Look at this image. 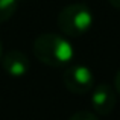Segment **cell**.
<instances>
[{"label": "cell", "mask_w": 120, "mask_h": 120, "mask_svg": "<svg viewBox=\"0 0 120 120\" xmlns=\"http://www.w3.org/2000/svg\"><path fill=\"white\" fill-rule=\"evenodd\" d=\"M20 2H21V0H20Z\"/></svg>", "instance_id": "11"}, {"label": "cell", "mask_w": 120, "mask_h": 120, "mask_svg": "<svg viewBox=\"0 0 120 120\" xmlns=\"http://www.w3.org/2000/svg\"><path fill=\"white\" fill-rule=\"evenodd\" d=\"M62 82L70 93L82 96L93 90L94 76L91 70L85 65H70L62 73Z\"/></svg>", "instance_id": "3"}, {"label": "cell", "mask_w": 120, "mask_h": 120, "mask_svg": "<svg viewBox=\"0 0 120 120\" xmlns=\"http://www.w3.org/2000/svg\"><path fill=\"white\" fill-rule=\"evenodd\" d=\"M0 59H2V41H0Z\"/></svg>", "instance_id": "10"}, {"label": "cell", "mask_w": 120, "mask_h": 120, "mask_svg": "<svg viewBox=\"0 0 120 120\" xmlns=\"http://www.w3.org/2000/svg\"><path fill=\"white\" fill-rule=\"evenodd\" d=\"M2 67L9 76L20 78L29 71L30 61L27 55L21 50H9L2 58Z\"/></svg>", "instance_id": "5"}, {"label": "cell", "mask_w": 120, "mask_h": 120, "mask_svg": "<svg viewBox=\"0 0 120 120\" xmlns=\"http://www.w3.org/2000/svg\"><path fill=\"white\" fill-rule=\"evenodd\" d=\"M114 90H116V93H117V96L120 97V70L114 76Z\"/></svg>", "instance_id": "8"}, {"label": "cell", "mask_w": 120, "mask_h": 120, "mask_svg": "<svg viewBox=\"0 0 120 120\" xmlns=\"http://www.w3.org/2000/svg\"><path fill=\"white\" fill-rule=\"evenodd\" d=\"M108 2H109V5H111L112 8L120 9V0H108Z\"/></svg>", "instance_id": "9"}, {"label": "cell", "mask_w": 120, "mask_h": 120, "mask_svg": "<svg viewBox=\"0 0 120 120\" xmlns=\"http://www.w3.org/2000/svg\"><path fill=\"white\" fill-rule=\"evenodd\" d=\"M117 103V93L116 90L108 84H97L93 87L91 94V106L94 108L96 114L99 116H108L114 111Z\"/></svg>", "instance_id": "4"}, {"label": "cell", "mask_w": 120, "mask_h": 120, "mask_svg": "<svg viewBox=\"0 0 120 120\" xmlns=\"http://www.w3.org/2000/svg\"><path fill=\"white\" fill-rule=\"evenodd\" d=\"M20 0H0V24L8 21L17 12Z\"/></svg>", "instance_id": "6"}, {"label": "cell", "mask_w": 120, "mask_h": 120, "mask_svg": "<svg viewBox=\"0 0 120 120\" xmlns=\"http://www.w3.org/2000/svg\"><path fill=\"white\" fill-rule=\"evenodd\" d=\"M32 52L35 59L49 67H61L71 61L73 46L65 37L58 34H41L34 40Z\"/></svg>", "instance_id": "1"}, {"label": "cell", "mask_w": 120, "mask_h": 120, "mask_svg": "<svg viewBox=\"0 0 120 120\" xmlns=\"http://www.w3.org/2000/svg\"><path fill=\"white\" fill-rule=\"evenodd\" d=\"M68 120H99L97 116L94 112H90V111H78L75 112Z\"/></svg>", "instance_id": "7"}, {"label": "cell", "mask_w": 120, "mask_h": 120, "mask_svg": "<svg viewBox=\"0 0 120 120\" xmlns=\"http://www.w3.org/2000/svg\"><path fill=\"white\" fill-rule=\"evenodd\" d=\"M94 21L93 12L84 3H71L59 11L56 24L65 37L78 38L90 30Z\"/></svg>", "instance_id": "2"}]
</instances>
